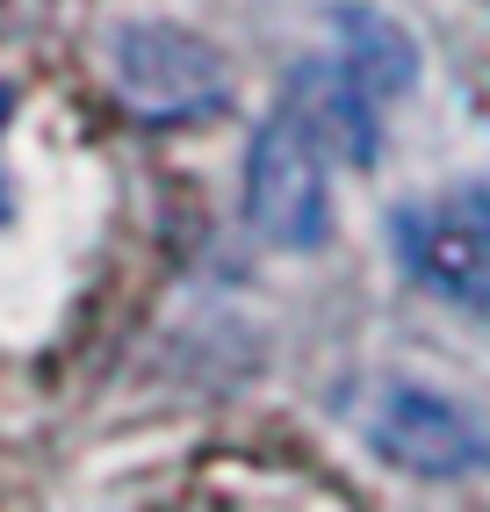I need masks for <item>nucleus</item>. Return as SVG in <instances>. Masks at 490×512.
<instances>
[{"label":"nucleus","instance_id":"obj_2","mask_svg":"<svg viewBox=\"0 0 490 512\" xmlns=\"http://www.w3.org/2000/svg\"><path fill=\"white\" fill-rule=\"evenodd\" d=\"M245 217L267 246L282 253H318L332 231V202H325V145L310 130L274 109L253 145H245Z\"/></svg>","mask_w":490,"mask_h":512},{"label":"nucleus","instance_id":"obj_1","mask_svg":"<svg viewBox=\"0 0 490 512\" xmlns=\"http://www.w3.org/2000/svg\"><path fill=\"white\" fill-rule=\"evenodd\" d=\"M361 433L368 448L426 484H454V476L490 469V426L483 412H469L462 397H447L433 383H382L361 404Z\"/></svg>","mask_w":490,"mask_h":512},{"label":"nucleus","instance_id":"obj_3","mask_svg":"<svg viewBox=\"0 0 490 512\" xmlns=\"http://www.w3.org/2000/svg\"><path fill=\"white\" fill-rule=\"evenodd\" d=\"M109 73H116V94L130 109H152V116L209 109L231 87L224 51L181 22H123L109 37Z\"/></svg>","mask_w":490,"mask_h":512},{"label":"nucleus","instance_id":"obj_6","mask_svg":"<svg viewBox=\"0 0 490 512\" xmlns=\"http://www.w3.org/2000/svg\"><path fill=\"white\" fill-rule=\"evenodd\" d=\"M332 65L375 109H390V101H404L418 87V44H411V29L390 22L382 8H339L332 15Z\"/></svg>","mask_w":490,"mask_h":512},{"label":"nucleus","instance_id":"obj_5","mask_svg":"<svg viewBox=\"0 0 490 512\" xmlns=\"http://www.w3.org/2000/svg\"><path fill=\"white\" fill-rule=\"evenodd\" d=\"M282 109H289L318 145H332L346 166H375V152H382V109L339 73L332 58L296 65V80H289V101H282Z\"/></svg>","mask_w":490,"mask_h":512},{"label":"nucleus","instance_id":"obj_4","mask_svg":"<svg viewBox=\"0 0 490 512\" xmlns=\"http://www.w3.org/2000/svg\"><path fill=\"white\" fill-rule=\"evenodd\" d=\"M397 253L426 289L490 311V188L469 181L397 210Z\"/></svg>","mask_w":490,"mask_h":512},{"label":"nucleus","instance_id":"obj_7","mask_svg":"<svg viewBox=\"0 0 490 512\" xmlns=\"http://www.w3.org/2000/svg\"><path fill=\"white\" fill-rule=\"evenodd\" d=\"M8 116H15V87L0 80V130H8Z\"/></svg>","mask_w":490,"mask_h":512}]
</instances>
